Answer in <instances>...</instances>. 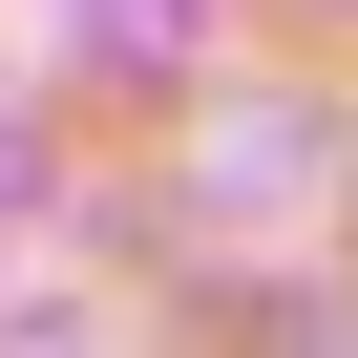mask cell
Returning <instances> with one entry per match:
<instances>
[]
</instances>
